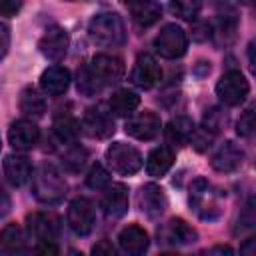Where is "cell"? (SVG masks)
<instances>
[{
	"instance_id": "f35d334b",
	"label": "cell",
	"mask_w": 256,
	"mask_h": 256,
	"mask_svg": "<svg viewBox=\"0 0 256 256\" xmlns=\"http://www.w3.org/2000/svg\"><path fill=\"white\" fill-rule=\"evenodd\" d=\"M36 252H38V254H58V246H56L54 242L40 240V244L36 246Z\"/></svg>"
},
{
	"instance_id": "484cf974",
	"label": "cell",
	"mask_w": 256,
	"mask_h": 256,
	"mask_svg": "<svg viewBox=\"0 0 256 256\" xmlns=\"http://www.w3.org/2000/svg\"><path fill=\"white\" fill-rule=\"evenodd\" d=\"M20 110H22L26 116L40 118V116L46 112V100H44V96H42L36 88L28 86V88H24L22 94H20Z\"/></svg>"
},
{
	"instance_id": "4dcf8cb0",
	"label": "cell",
	"mask_w": 256,
	"mask_h": 256,
	"mask_svg": "<svg viewBox=\"0 0 256 256\" xmlns=\"http://www.w3.org/2000/svg\"><path fill=\"white\" fill-rule=\"evenodd\" d=\"M86 184L92 188V190H104L108 184H110V174L108 170L102 166V164H94L86 176Z\"/></svg>"
},
{
	"instance_id": "d590c367",
	"label": "cell",
	"mask_w": 256,
	"mask_h": 256,
	"mask_svg": "<svg viewBox=\"0 0 256 256\" xmlns=\"http://www.w3.org/2000/svg\"><path fill=\"white\" fill-rule=\"evenodd\" d=\"M210 36H212V28H210L208 22H196V24L192 26V38H194L196 42H204V40H208Z\"/></svg>"
},
{
	"instance_id": "9c48e42d",
	"label": "cell",
	"mask_w": 256,
	"mask_h": 256,
	"mask_svg": "<svg viewBox=\"0 0 256 256\" xmlns=\"http://www.w3.org/2000/svg\"><path fill=\"white\" fill-rule=\"evenodd\" d=\"M92 74L96 76V80L100 82V86H112L118 80H122L124 76V64L120 58L110 56V54H98L92 58V62L88 64Z\"/></svg>"
},
{
	"instance_id": "5b68a950",
	"label": "cell",
	"mask_w": 256,
	"mask_h": 256,
	"mask_svg": "<svg viewBox=\"0 0 256 256\" xmlns=\"http://www.w3.org/2000/svg\"><path fill=\"white\" fill-rule=\"evenodd\" d=\"M154 48L162 58H180L188 48V36L178 24H166L154 38Z\"/></svg>"
},
{
	"instance_id": "bcb514c9",
	"label": "cell",
	"mask_w": 256,
	"mask_h": 256,
	"mask_svg": "<svg viewBox=\"0 0 256 256\" xmlns=\"http://www.w3.org/2000/svg\"><path fill=\"white\" fill-rule=\"evenodd\" d=\"M0 144H2V142H0Z\"/></svg>"
},
{
	"instance_id": "ab89813d",
	"label": "cell",
	"mask_w": 256,
	"mask_h": 256,
	"mask_svg": "<svg viewBox=\"0 0 256 256\" xmlns=\"http://www.w3.org/2000/svg\"><path fill=\"white\" fill-rule=\"evenodd\" d=\"M94 254H106V256H112L114 254V246L108 242V240H100L94 248H92Z\"/></svg>"
},
{
	"instance_id": "7a4b0ae2",
	"label": "cell",
	"mask_w": 256,
	"mask_h": 256,
	"mask_svg": "<svg viewBox=\"0 0 256 256\" xmlns=\"http://www.w3.org/2000/svg\"><path fill=\"white\" fill-rule=\"evenodd\" d=\"M88 34H90L92 42H96L98 46H104V48L120 46L126 38L124 22L116 12L96 14L88 24Z\"/></svg>"
},
{
	"instance_id": "ba28073f",
	"label": "cell",
	"mask_w": 256,
	"mask_h": 256,
	"mask_svg": "<svg viewBox=\"0 0 256 256\" xmlns=\"http://www.w3.org/2000/svg\"><path fill=\"white\" fill-rule=\"evenodd\" d=\"M66 220H68V226L72 228V232H76L78 236L90 234L92 228H94V208H92V202L88 198H74L68 204Z\"/></svg>"
},
{
	"instance_id": "cb8c5ba5",
	"label": "cell",
	"mask_w": 256,
	"mask_h": 256,
	"mask_svg": "<svg viewBox=\"0 0 256 256\" xmlns=\"http://www.w3.org/2000/svg\"><path fill=\"white\" fill-rule=\"evenodd\" d=\"M0 250L8 254L24 252L26 250V236L18 224H6L0 230Z\"/></svg>"
},
{
	"instance_id": "1f68e13d",
	"label": "cell",
	"mask_w": 256,
	"mask_h": 256,
	"mask_svg": "<svg viewBox=\"0 0 256 256\" xmlns=\"http://www.w3.org/2000/svg\"><path fill=\"white\" fill-rule=\"evenodd\" d=\"M86 156H88V154H86L84 148L74 146V148H70V150L62 156V164H64L66 170L78 172V170H82V166H84V162H86Z\"/></svg>"
},
{
	"instance_id": "52a82bcc",
	"label": "cell",
	"mask_w": 256,
	"mask_h": 256,
	"mask_svg": "<svg viewBox=\"0 0 256 256\" xmlns=\"http://www.w3.org/2000/svg\"><path fill=\"white\" fill-rule=\"evenodd\" d=\"M26 226H28V232L38 242L40 240L56 242L60 238V232H62L60 218L54 212H34V214H28Z\"/></svg>"
},
{
	"instance_id": "74e56055",
	"label": "cell",
	"mask_w": 256,
	"mask_h": 256,
	"mask_svg": "<svg viewBox=\"0 0 256 256\" xmlns=\"http://www.w3.org/2000/svg\"><path fill=\"white\" fill-rule=\"evenodd\" d=\"M8 46H10V30L4 22H0V60L6 56Z\"/></svg>"
},
{
	"instance_id": "4fadbf2b",
	"label": "cell",
	"mask_w": 256,
	"mask_h": 256,
	"mask_svg": "<svg viewBox=\"0 0 256 256\" xmlns=\"http://www.w3.org/2000/svg\"><path fill=\"white\" fill-rule=\"evenodd\" d=\"M38 50L42 52L44 58H48L52 62L62 60L68 52V34H66V30H62L58 26L46 30V34L38 42Z\"/></svg>"
},
{
	"instance_id": "ffe728a7",
	"label": "cell",
	"mask_w": 256,
	"mask_h": 256,
	"mask_svg": "<svg viewBox=\"0 0 256 256\" xmlns=\"http://www.w3.org/2000/svg\"><path fill=\"white\" fill-rule=\"evenodd\" d=\"M40 86L50 96H60L70 86V72L64 66H50L40 76Z\"/></svg>"
},
{
	"instance_id": "ee69618b",
	"label": "cell",
	"mask_w": 256,
	"mask_h": 256,
	"mask_svg": "<svg viewBox=\"0 0 256 256\" xmlns=\"http://www.w3.org/2000/svg\"><path fill=\"white\" fill-rule=\"evenodd\" d=\"M242 4H252V0H240Z\"/></svg>"
},
{
	"instance_id": "277c9868",
	"label": "cell",
	"mask_w": 256,
	"mask_h": 256,
	"mask_svg": "<svg viewBox=\"0 0 256 256\" xmlns=\"http://www.w3.org/2000/svg\"><path fill=\"white\" fill-rule=\"evenodd\" d=\"M106 160L110 164V168L122 176H130L136 174L142 168V156L140 152L126 144V142H114L108 146L106 150Z\"/></svg>"
},
{
	"instance_id": "8fae6325",
	"label": "cell",
	"mask_w": 256,
	"mask_h": 256,
	"mask_svg": "<svg viewBox=\"0 0 256 256\" xmlns=\"http://www.w3.org/2000/svg\"><path fill=\"white\" fill-rule=\"evenodd\" d=\"M80 128L90 138L104 140V138H108V136L114 134V120H112L110 112H106L104 108L96 106V108H88L84 112V118H82Z\"/></svg>"
},
{
	"instance_id": "7bdbcfd3",
	"label": "cell",
	"mask_w": 256,
	"mask_h": 256,
	"mask_svg": "<svg viewBox=\"0 0 256 256\" xmlns=\"http://www.w3.org/2000/svg\"><path fill=\"white\" fill-rule=\"evenodd\" d=\"M210 4H214V6H222V4H226V0H208Z\"/></svg>"
},
{
	"instance_id": "f1b7e54d",
	"label": "cell",
	"mask_w": 256,
	"mask_h": 256,
	"mask_svg": "<svg viewBox=\"0 0 256 256\" xmlns=\"http://www.w3.org/2000/svg\"><path fill=\"white\" fill-rule=\"evenodd\" d=\"M76 86H78V92H80V94H84V96H96V94L102 90L100 82L96 80V76L92 74V70H90V66H88V64H86V66H82V68L78 70Z\"/></svg>"
},
{
	"instance_id": "60d3db41",
	"label": "cell",
	"mask_w": 256,
	"mask_h": 256,
	"mask_svg": "<svg viewBox=\"0 0 256 256\" xmlns=\"http://www.w3.org/2000/svg\"><path fill=\"white\" fill-rule=\"evenodd\" d=\"M8 208H10V198H8V194H6V192L2 190V186H0V216L6 214Z\"/></svg>"
},
{
	"instance_id": "e575fe53",
	"label": "cell",
	"mask_w": 256,
	"mask_h": 256,
	"mask_svg": "<svg viewBox=\"0 0 256 256\" xmlns=\"http://www.w3.org/2000/svg\"><path fill=\"white\" fill-rule=\"evenodd\" d=\"M236 24H238V20H236V16L232 12L230 14H222L218 18V32L224 34V36H234Z\"/></svg>"
},
{
	"instance_id": "3957f363",
	"label": "cell",
	"mask_w": 256,
	"mask_h": 256,
	"mask_svg": "<svg viewBox=\"0 0 256 256\" xmlns=\"http://www.w3.org/2000/svg\"><path fill=\"white\" fill-rule=\"evenodd\" d=\"M218 194L212 192L208 180L196 178L190 186V204L198 212L202 220H216L220 216V204H218Z\"/></svg>"
},
{
	"instance_id": "9a60e30c",
	"label": "cell",
	"mask_w": 256,
	"mask_h": 256,
	"mask_svg": "<svg viewBox=\"0 0 256 256\" xmlns=\"http://www.w3.org/2000/svg\"><path fill=\"white\" fill-rule=\"evenodd\" d=\"M242 162H244V150H242L238 144H234V142L222 144V146L218 148V152H216V154L212 156V160H210L212 168H214L216 172H224V174L238 170V168L242 166Z\"/></svg>"
},
{
	"instance_id": "8992f818",
	"label": "cell",
	"mask_w": 256,
	"mask_h": 256,
	"mask_svg": "<svg viewBox=\"0 0 256 256\" xmlns=\"http://www.w3.org/2000/svg\"><path fill=\"white\" fill-rule=\"evenodd\" d=\"M250 92V86H248V80L238 72V70H230L226 72L218 84H216V94L218 98L226 104V106H240L246 96Z\"/></svg>"
},
{
	"instance_id": "836d02e7",
	"label": "cell",
	"mask_w": 256,
	"mask_h": 256,
	"mask_svg": "<svg viewBox=\"0 0 256 256\" xmlns=\"http://www.w3.org/2000/svg\"><path fill=\"white\" fill-rule=\"evenodd\" d=\"M252 130H254V110L248 108V110L240 116V120H238V124H236V132H238L242 138H248V136L252 134Z\"/></svg>"
},
{
	"instance_id": "30bf717a",
	"label": "cell",
	"mask_w": 256,
	"mask_h": 256,
	"mask_svg": "<svg viewBox=\"0 0 256 256\" xmlns=\"http://www.w3.org/2000/svg\"><path fill=\"white\" fill-rule=\"evenodd\" d=\"M160 76H162V70H160L156 58L150 54H140L134 62L130 80L134 86H138L142 90H150L160 82Z\"/></svg>"
},
{
	"instance_id": "ac0fdd59",
	"label": "cell",
	"mask_w": 256,
	"mask_h": 256,
	"mask_svg": "<svg viewBox=\"0 0 256 256\" xmlns=\"http://www.w3.org/2000/svg\"><path fill=\"white\" fill-rule=\"evenodd\" d=\"M118 244L120 248L126 252V254H144L148 250V244H150V238L146 234L144 228H140L138 224H128L126 228L120 230L118 234Z\"/></svg>"
},
{
	"instance_id": "d4e9b609",
	"label": "cell",
	"mask_w": 256,
	"mask_h": 256,
	"mask_svg": "<svg viewBox=\"0 0 256 256\" xmlns=\"http://www.w3.org/2000/svg\"><path fill=\"white\" fill-rule=\"evenodd\" d=\"M110 110L116 114V116H128L132 114L138 104H140V96L128 88H122V90H116L112 96H110Z\"/></svg>"
},
{
	"instance_id": "603a6c76",
	"label": "cell",
	"mask_w": 256,
	"mask_h": 256,
	"mask_svg": "<svg viewBox=\"0 0 256 256\" xmlns=\"http://www.w3.org/2000/svg\"><path fill=\"white\" fill-rule=\"evenodd\" d=\"M174 164V152L168 146H158L148 154L146 160V170L150 176H164Z\"/></svg>"
},
{
	"instance_id": "b9f144b4",
	"label": "cell",
	"mask_w": 256,
	"mask_h": 256,
	"mask_svg": "<svg viewBox=\"0 0 256 256\" xmlns=\"http://www.w3.org/2000/svg\"><path fill=\"white\" fill-rule=\"evenodd\" d=\"M212 252H224V254H232V248H228V246H216V248H212Z\"/></svg>"
},
{
	"instance_id": "5bb4252c",
	"label": "cell",
	"mask_w": 256,
	"mask_h": 256,
	"mask_svg": "<svg viewBox=\"0 0 256 256\" xmlns=\"http://www.w3.org/2000/svg\"><path fill=\"white\" fill-rule=\"evenodd\" d=\"M40 130L32 120H16L8 130V142L16 150H30L36 146Z\"/></svg>"
},
{
	"instance_id": "4316f807",
	"label": "cell",
	"mask_w": 256,
	"mask_h": 256,
	"mask_svg": "<svg viewBox=\"0 0 256 256\" xmlns=\"http://www.w3.org/2000/svg\"><path fill=\"white\" fill-rule=\"evenodd\" d=\"M192 130H194V122L188 116H176L166 126V138H168V142H172L176 146H182V144L188 142Z\"/></svg>"
},
{
	"instance_id": "7c38bea8",
	"label": "cell",
	"mask_w": 256,
	"mask_h": 256,
	"mask_svg": "<svg viewBox=\"0 0 256 256\" xmlns=\"http://www.w3.org/2000/svg\"><path fill=\"white\" fill-rule=\"evenodd\" d=\"M160 128H162L160 116L154 114L152 110H144V112L132 116L126 122V126H124L126 134L132 136V138H138V140H152V138H156Z\"/></svg>"
},
{
	"instance_id": "f6af8a7d",
	"label": "cell",
	"mask_w": 256,
	"mask_h": 256,
	"mask_svg": "<svg viewBox=\"0 0 256 256\" xmlns=\"http://www.w3.org/2000/svg\"><path fill=\"white\" fill-rule=\"evenodd\" d=\"M122 2H126V4H132V2H138V0H122Z\"/></svg>"
},
{
	"instance_id": "6da1fadb",
	"label": "cell",
	"mask_w": 256,
	"mask_h": 256,
	"mask_svg": "<svg viewBox=\"0 0 256 256\" xmlns=\"http://www.w3.org/2000/svg\"><path fill=\"white\" fill-rule=\"evenodd\" d=\"M32 178V194L42 204H58L66 196V180L52 164H42L36 168Z\"/></svg>"
},
{
	"instance_id": "2e32d148",
	"label": "cell",
	"mask_w": 256,
	"mask_h": 256,
	"mask_svg": "<svg viewBox=\"0 0 256 256\" xmlns=\"http://www.w3.org/2000/svg\"><path fill=\"white\" fill-rule=\"evenodd\" d=\"M102 208L108 218H120L128 210V188L124 184H108L104 188Z\"/></svg>"
},
{
	"instance_id": "44dd1931",
	"label": "cell",
	"mask_w": 256,
	"mask_h": 256,
	"mask_svg": "<svg viewBox=\"0 0 256 256\" xmlns=\"http://www.w3.org/2000/svg\"><path fill=\"white\" fill-rule=\"evenodd\" d=\"M4 174H6V178H8L10 184L22 186L32 176V164L22 154H8L4 158Z\"/></svg>"
},
{
	"instance_id": "f546056e",
	"label": "cell",
	"mask_w": 256,
	"mask_h": 256,
	"mask_svg": "<svg viewBox=\"0 0 256 256\" xmlns=\"http://www.w3.org/2000/svg\"><path fill=\"white\" fill-rule=\"evenodd\" d=\"M202 0H170V12L182 20H192L200 12Z\"/></svg>"
},
{
	"instance_id": "7402d4cb",
	"label": "cell",
	"mask_w": 256,
	"mask_h": 256,
	"mask_svg": "<svg viewBox=\"0 0 256 256\" xmlns=\"http://www.w3.org/2000/svg\"><path fill=\"white\" fill-rule=\"evenodd\" d=\"M130 14H132V20L142 26V28H148L152 26L154 22L160 20L162 16V6L156 2V0H138V2H132L130 4Z\"/></svg>"
},
{
	"instance_id": "83f0119b",
	"label": "cell",
	"mask_w": 256,
	"mask_h": 256,
	"mask_svg": "<svg viewBox=\"0 0 256 256\" xmlns=\"http://www.w3.org/2000/svg\"><path fill=\"white\" fill-rule=\"evenodd\" d=\"M54 132L62 142H74L80 134V122L70 114H58L54 118Z\"/></svg>"
},
{
	"instance_id": "d6986e66",
	"label": "cell",
	"mask_w": 256,
	"mask_h": 256,
	"mask_svg": "<svg viewBox=\"0 0 256 256\" xmlns=\"http://www.w3.org/2000/svg\"><path fill=\"white\" fill-rule=\"evenodd\" d=\"M158 236L162 238V242H166V244H172V246H180V244H190V242H194L196 238H198V234H196V230L188 224V222H184L182 218H172L160 232H158Z\"/></svg>"
},
{
	"instance_id": "d6a6232c",
	"label": "cell",
	"mask_w": 256,
	"mask_h": 256,
	"mask_svg": "<svg viewBox=\"0 0 256 256\" xmlns=\"http://www.w3.org/2000/svg\"><path fill=\"white\" fill-rule=\"evenodd\" d=\"M214 134H216V132L208 130L206 126L194 128L192 134H190V138H188V142H190L198 152H204V150L210 148V144H212V140H214Z\"/></svg>"
},
{
	"instance_id": "8d00e7d4",
	"label": "cell",
	"mask_w": 256,
	"mask_h": 256,
	"mask_svg": "<svg viewBox=\"0 0 256 256\" xmlns=\"http://www.w3.org/2000/svg\"><path fill=\"white\" fill-rule=\"evenodd\" d=\"M22 8V0H0V16H14Z\"/></svg>"
},
{
	"instance_id": "e0dca14e",
	"label": "cell",
	"mask_w": 256,
	"mask_h": 256,
	"mask_svg": "<svg viewBox=\"0 0 256 256\" xmlns=\"http://www.w3.org/2000/svg\"><path fill=\"white\" fill-rule=\"evenodd\" d=\"M168 206L166 194L158 184H144L140 190V208L148 218H158Z\"/></svg>"
}]
</instances>
